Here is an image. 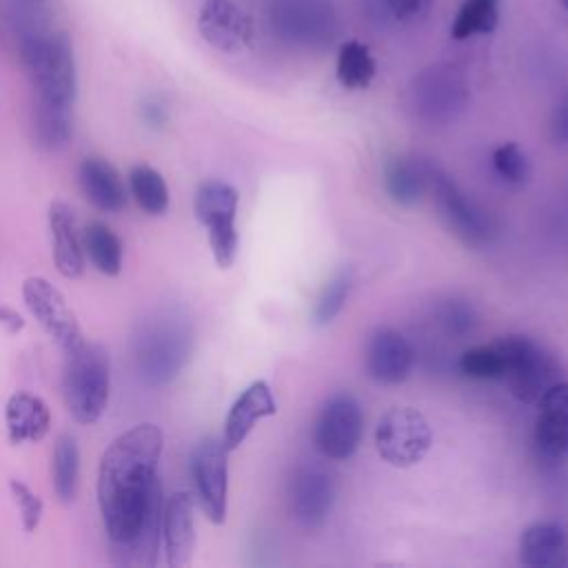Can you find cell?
Here are the masks:
<instances>
[{
    "mask_svg": "<svg viewBox=\"0 0 568 568\" xmlns=\"http://www.w3.org/2000/svg\"><path fill=\"white\" fill-rule=\"evenodd\" d=\"M164 435L155 424H138L118 435L98 466V508L113 546L133 541L142 521L162 495L158 466Z\"/></svg>",
    "mask_w": 568,
    "mask_h": 568,
    "instance_id": "6da1fadb",
    "label": "cell"
},
{
    "mask_svg": "<svg viewBox=\"0 0 568 568\" xmlns=\"http://www.w3.org/2000/svg\"><path fill=\"white\" fill-rule=\"evenodd\" d=\"M20 62L33 93V138L47 151L73 135L78 69L73 44L62 31H38L20 40Z\"/></svg>",
    "mask_w": 568,
    "mask_h": 568,
    "instance_id": "7a4b0ae2",
    "label": "cell"
},
{
    "mask_svg": "<svg viewBox=\"0 0 568 568\" xmlns=\"http://www.w3.org/2000/svg\"><path fill=\"white\" fill-rule=\"evenodd\" d=\"M111 393V362L100 344L84 342L64 353L62 397L64 406L78 424H95Z\"/></svg>",
    "mask_w": 568,
    "mask_h": 568,
    "instance_id": "3957f363",
    "label": "cell"
},
{
    "mask_svg": "<svg viewBox=\"0 0 568 568\" xmlns=\"http://www.w3.org/2000/svg\"><path fill=\"white\" fill-rule=\"evenodd\" d=\"M501 353V379L510 395L524 404L537 402L548 386L559 382V362L550 351L526 335L497 339Z\"/></svg>",
    "mask_w": 568,
    "mask_h": 568,
    "instance_id": "277c9868",
    "label": "cell"
},
{
    "mask_svg": "<svg viewBox=\"0 0 568 568\" xmlns=\"http://www.w3.org/2000/svg\"><path fill=\"white\" fill-rule=\"evenodd\" d=\"M237 204L240 193L233 184L222 180H206L197 186L193 211L200 224L206 229L213 260L220 268H229L240 248L237 235Z\"/></svg>",
    "mask_w": 568,
    "mask_h": 568,
    "instance_id": "5b68a950",
    "label": "cell"
},
{
    "mask_svg": "<svg viewBox=\"0 0 568 568\" xmlns=\"http://www.w3.org/2000/svg\"><path fill=\"white\" fill-rule=\"evenodd\" d=\"M430 446L433 428L413 406H395L377 422L375 448L388 466L410 468L428 455Z\"/></svg>",
    "mask_w": 568,
    "mask_h": 568,
    "instance_id": "8992f818",
    "label": "cell"
},
{
    "mask_svg": "<svg viewBox=\"0 0 568 568\" xmlns=\"http://www.w3.org/2000/svg\"><path fill=\"white\" fill-rule=\"evenodd\" d=\"M428 189L433 191V200L442 220L457 240L473 248H481L493 242L495 222L490 213L479 206L468 193H464L453 178L437 169H430Z\"/></svg>",
    "mask_w": 568,
    "mask_h": 568,
    "instance_id": "52a82bcc",
    "label": "cell"
},
{
    "mask_svg": "<svg viewBox=\"0 0 568 568\" xmlns=\"http://www.w3.org/2000/svg\"><path fill=\"white\" fill-rule=\"evenodd\" d=\"M189 468L202 513L211 524H224L229 501V448L222 437H204L193 448Z\"/></svg>",
    "mask_w": 568,
    "mask_h": 568,
    "instance_id": "ba28073f",
    "label": "cell"
},
{
    "mask_svg": "<svg viewBox=\"0 0 568 568\" xmlns=\"http://www.w3.org/2000/svg\"><path fill=\"white\" fill-rule=\"evenodd\" d=\"M364 413L351 393L331 395L315 422L313 442L328 459H348L362 442Z\"/></svg>",
    "mask_w": 568,
    "mask_h": 568,
    "instance_id": "9c48e42d",
    "label": "cell"
},
{
    "mask_svg": "<svg viewBox=\"0 0 568 568\" xmlns=\"http://www.w3.org/2000/svg\"><path fill=\"white\" fill-rule=\"evenodd\" d=\"M22 300L29 313L38 320L44 333L62 348V353H69L87 342L64 295L47 277H27L22 282Z\"/></svg>",
    "mask_w": 568,
    "mask_h": 568,
    "instance_id": "30bf717a",
    "label": "cell"
},
{
    "mask_svg": "<svg viewBox=\"0 0 568 568\" xmlns=\"http://www.w3.org/2000/svg\"><path fill=\"white\" fill-rule=\"evenodd\" d=\"M335 504V484L315 466H300L288 479V510L297 526L317 530L326 524Z\"/></svg>",
    "mask_w": 568,
    "mask_h": 568,
    "instance_id": "8fae6325",
    "label": "cell"
},
{
    "mask_svg": "<svg viewBox=\"0 0 568 568\" xmlns=\"http://www.w3.org/2000/svg\"><path fill=\"white\" fill-rule=\"evenodd\" d=\"M200 36L222 53H240L253 44V20L233 0H204L197 13Z\"/></svg>",
    "mask_w": 568,
    "mask_h": 568,
    "instance_id": "7c38bea8",
    "label": "cell"
},
{
    "mask_svg": "<svg viewBox=\"0 0 568 568\" xmlns=\"http://www.w3.org/2000/svg\"><path fill=\"white\" fill-rule=\"evenodd\" d=\"M415 366V348L395 328H377L366 346L368 375L379 384L404 382Z\"/></svg>",
    "mask_w": 568,
    "mask_h": 568,
    "instance_id": "4fadbf2b",
    "label": "cell"
},
{
    "mask_svg": "<svg viewBox=\"0 0 568 568\" xmlns=\"http://www.w3.org/2000/svg\"><path fill=\"white\" fill-rule=\"evenodd\" d=\"M277 413V402L273 397L271 386L264 379L251 382L231 404L226 419H224V433L222 442L231 450L240 448L244 439L251 435L255 424L264 417H271Z\"/></svg>",
    "mask_w": 568,
    "mask_h": 568,
    "instance_id": "5bb4252c",
    "label": "cell"
},
{
    "mask_svg": "<svg viewBox=\"0 0 568 568\" xmlns=\"http://www.w3.org/2000/svg\"><path fill=\"white\" fill-rule=\"evenodd\" d=\"M195 504L186 490L173 493L164 501L162 539L166 564L171 568H184L193 559L195 550Z\"/></svg>",
    "mask_w": 568,
    "mask_h": 568,
    "instance_id": "9a60e30c",
    "label": "cell"
},
{
    "mask_svg": "<svg viewBox=\"0 0 568 568\" xmlns=\"http://www.w3.org/2000/svg\"><path fill=\"white\" fill-rule=\"evenodd\" d=\"M146 337V346L138 351L140 368H144V375L155 384L173 379L189 357V333L180 326H158Z\"/></svg>",
    "mask_w": 568,
    "mask_h": 568,
    "instance_id": "2e32d148",
    "label": "cell"
},
{
    "mask_svg": "<svg viewBox=\"0 0 568 568\" xmlns=\"http://www.w3.org/2000/svg\"><path fill=\"white\" fill-rule=\"evenodd\" d=\"M49 233L53 264L62 277L75 280L84 273V246L78 229L75 211L62 202L53 200L49 204Z\"/></svg>",
    "mask_w": 568,
    "mask_h": 568,
    "instance_id": "e0dca14e",
    "label": "cell"
},
{
    "mask_svg": "<svg viewBox=\"0 0 568 568\" xmlns=\"http://www.w3.org/2000/svg\"><path fill=\"white\" fill-rule=\"evenodd\" d=\"M535 442L546 457H564L568 453V382H555L537 399Z\"/></svg>",
    "mask_w": 568,
    "mask_h": 568,
    "instance_id": "ac0fdd59",
    "label": "cell"
},
{
    "mask_svg": "<svg viewBox=\"0 0 568 568\" xmlns=\"http://www.w3.org/2000/svg\"><path fill=\"white\" fill-rule=\"evenodd\" d=\"M78 182L84 197L102 213H120L126 206L129 191L118 169L102 158H84L78 166Z\"/></svg>",
    "mask_w": 568,
    "mask_h": 568,
    "instance_id": "d6986e66",
    "label": "cell"
},
{
    "mask_svg": "<svg viewBox=\"0 0 568 568\" xmlns=\"http://www.w3.org/2000/svg\"><path fill=\"white\" fill-rule=\"evenodd\" d=\"M519 561L528 568H568V535L555 521H535L519 537Z\"/></svg>",
    "mask_w": 568,
    "mask_h": 568,
    "instance_id": "ffe728a7",
    "label": "cell"
},
{
    "mask_svg": "<svg viewBox=\"0 0 568 568\" xmlns=\"http://www.w3.org/2000/svg\"><path fill=\"white\" fill-rule=\"evenodd\" d=\"M7 439L18 446L24 442H40L51 428V413L42 397L16 390L4 406Z\"/></svg>",
    "mask_w": 568,
    "mask_h": 568,
    "instance_id": "44dd1931",
    "label": "cell"
},
{
    "mask_svg": "<svg viewBox=\"0 0 568 568\" xmlns=\"http://www.w3.org/2000/svg\"><path fill=\"white\" fill-rule=\"evenodd\" d=\"M428 171L422 162L410 158H393L384 169V186L393 202L413 206L428 189Z\"/></svg>",
    "mask_w": 568,
    "mask_h": 568,
    "instance_id": "7402d4cb",
    "label": "cell"
},
{
    "mask_svg": "<svg viewBox=\"0 0 568 568\" xmlns=\"http://www.w3.org/2000/svg\"><path fill=\"white\" fill-rule=\"evenodd\" d=\"M82 246L84 255H89L91 264L102 275H120L124 262V246L111 226H106L104 222L87 224L82 231Z\"/></svg>",
    "mask_w": 568,
    "mask_h": 568,
    "instance_id": "603a6c76",
    "label": "cell"
},
{
    "mask_svg": "<svg viewBox=\"0 0 568 568\" xmlns=\"http://www.w3.org/2000/svg\"><path fill=\"white\" fill-rule=\"evenodd\" d=\"M377 73L371 49L359 40H346L337 51L335 75L344 89H366Z\"/></svg>",
    "mask_w": 568,
    "mask_h": 568,
    "instance_id": "cb8c5ba5",
    "label": "cell"
},
{
    "mask_svg": "<svg viewBox=\"0 0 568 568\" xmlns=\"http://www.w3.org/2000/svg\"><path fill=\"white\" fill-rule=\"evenodd\" d=\"M129 193L146 215H162L169 209V186L160 171L149 164H135L129 171Z\"/></svg>",
    "mask_w": 568,
    "mask_h": 568,
    "instance_id": "d4e9b609",
    "label": "cell"
},
{
    "mask_svg": "<svg viewBox=\"0 0 568 568\" xmlns=\"http://www.w3.org/2000/svg\"><path fill=\"white\" fill-rule=\"evenodd\" d=\"M53 490L62 504H71L80 479V448L73 435H60L51 457Z\"/></svg>",
    "mask_w": 568,
    "mask_h": 568,
    "instance_id": "484cf974",
    "label": "cell"
},
{
    "mask_svg": "<svg viewBox=\"0 0 568 568\" xmlns=\"http://www.w3.org/2000/svg\"><path fill=\"white\" fill-rule=\"evenodd\" d=\"M499 22V0H462L450 24V38L466 40L470 36L493 33Z\"/></svg>",
    "mask_w": 568,
    "mask_h": 568,
    "instance_id": "4316f807",
    "label": "cell"
},
{
    "mask_svg": "<svg viewBox=\"0 0 568 568\" xmlns=\"http://www.w3.org/2000/svg\"><path fill=\"white\" fill-rule=\"evenodd\" d=\"M462 87L450 82L448 78H435V82H428L419 91V109L430 120H442L455 115V111L462 106Z\"/></svg>",
    "mask_w": 568,
    "mask_h": 568,
    "instance_id": "83f0119b",
    "label": "cell"
},
{
    "mask_svg": "<svg viewBox=\"0 0 568 568\" xmlns=\"http://www.w3.org/2000/svg\"><path fill=\"white\" fill-rule=\"evenodd\" d=\"M457 366L470 379H501V353L497 342L466 348L459 355Z\"/></svg>",
    "mask_w": 568,
    "mask_h": 568,
    "instance_id": "f1b7e54d",
    "label": "cell"
},
{
    "mask_svg": "<svg viewBox=\"0 0 568 568\" xmlns=\"http://www.w3.org/2000/svg\"><path fill=\"white\" fill-rule=\"evenodd\" d=\"M351 271H339L335 273L326 286L322 288L315 308H313V320L315 324H328L346 304V297L351 293Z\"/></svg>",
    "mask_w": 568,
    "mask_h": 568,
    "instance_id": "f546056e",
    "label": "cell"
},
{
    "mask_svg": "<svg viewBox=\"0 0 568 568\" xmlns=\"http://www.w3.org/2000/svg\"><path fill=\"white\" fill-rule=\"evenodd\" d=\"M493 169L508 184H524L530 178V162L517 142H504L493 151Z\"/></svg>",
    "mask_w": 568,
    "mask_h": 568,
    "instance_id": "4dcf8cb0",
    "label": "cell"
},
{
    "mask_svg": "<svg viewBox=\"0 0 568 568\" xmlns=\"http://www.w3.org/2000/svg\"><path fill=\"white\" fill-rule=\"evenodd\" d=\"M9 493L18 506L20 521L24 532H33L44 515V501L40 499L38 493H33L24 481L20 479H9Z\"/></svg>",
    "mask_w": 568,
    "mask_h": 568,
    "instance_id": "1f68e13d",
    "label": "cell"
},
{
    "mask_svg": "<svg viewBox=\"0 0 568 568\" xmlns=\"http://www.w3.org/2000/svg\"><path fill=\"white\" fill-rule=\"evenodd\" d=\"M473 322H475V315H473V308L464 302H448L442 311V324L446 326L448 333H455V335H464L473 328Z\"/></svg>",
    "mask_w": 568,
    "mask_h": 568,
    "instance_id": "d6a6232c",
    "label": "cell"
},
{
    "mask_svg": "<svg viewBox=\"0 0 568 568\" xmlns=\"http://www.w3.org/2000/svg\"><path fill=\"white\" fill-rule=\"evenodd\" d=\"M390 16L399 22H419L428 16L433 0H384Z\"/></svg>",
    "mask_w": 568,
    "mask_h": 568,
    "instance_id": "836d02e7",
    "label": "cell"
},
{
    "mask_svg": "<svg viewBox=\"0 0 568 568\" xmlns=\"http://www.w3.org/2000/svg\"><path fill=\"white\" fill-rule=\"evenodd\" d=\"M550 133L557 144H568V100L555 109L550 120Z\"/></svg>",
    "mask_w": 568,
    "mask_h": 568,
    "instance_id": "e575fe53",
    "label": "cell"
},
{
    "mask_svg": "<svg viewBox=\"0 0 568 568\" xmlns=\"http://www.w3.org/2000/svg\"><path fill=\"white\" fill-rule=\"evenodd\" d=\"M142 118L149 126H162L166 122V109L158 100H146L142 106Z\"/></svg>",
    "mask_w": 568,
    "mask_h": 568,
    "instance_id": "d590c367",
    "label": "cell"
},
{
    "mask_svg": "<svg viewBox=\"0 0 568 568\" xmlns=\"http://www.w3.org/2000/svg\"><path fill=\"white\" fill-rule=\"evenodd\" d=\"M0 324L9 331V333H18L24 328V320L20 317V313L7 308V306H0Z\"/></svg>",
    "mask_w": 568,
    "mask_h": 568,
    "instance_id": "8d00e7d4",
    "label": "cell"
},
{
    "mask_svg": "<svg viewBox=\"0 0 568 568\" xmlns=\"http://www.w3.org/2000/svg\"><path fill=\"white\" fill-rule=\"evenodd\" d=\"M561 4H564V7H566V9H568V0H561Z\"/></svg>",
    "mask_w": 568,
    "mask_h": 568,
    "instance_id": "74e56055",
    "label": "cell"
},
{
    "mask_svg": "<svg viewBox=\"0 0 568 568\" xmlns=\"http://www.w3.org/2000/svg\"><path fill=\"white\" fill-rule=\"evenodd\" d=\"M33 2H40V0H33Z\"/></svg>",
    "mask_w": 568,
    "mask_h": 568,
    "instance_id": "f35d334b",
    "label": "cell"
}]
</instances>
